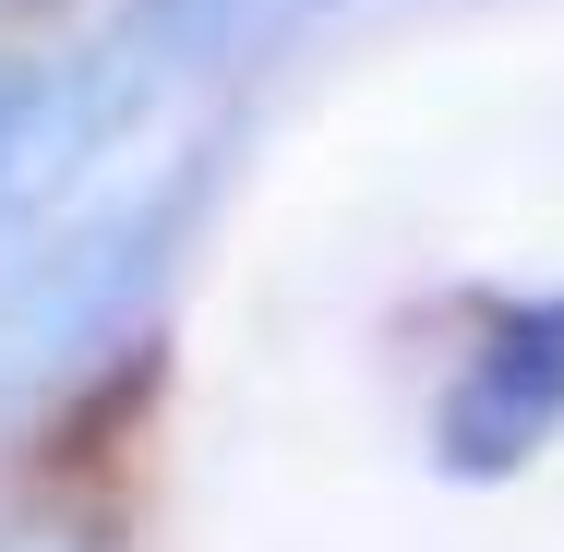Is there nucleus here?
<instances>
[{
    "instance_id": "nucleus-1",
    "label": "nucleus",
    "mask_w": 564,
    "mask_h": 552,
    "mask_svg": "<svg viewBox=\"0 0 564 552\" xmlns=\"http://www.w3.org/2000/svg\"><path fill=\"white\" fill-rule=\"evenodd\" d=\"M0 169H12V85H0Z\"/></svg>"
}]
</instances>
